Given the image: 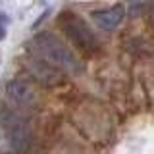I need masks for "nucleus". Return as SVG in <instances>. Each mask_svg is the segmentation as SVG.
Segmentation results:
<instances>
[{
    "label": "nucleus",
    "mask_w": 154,
    "mask_h": 154,
    "mask_svg": "<svg viewBox=\"0 0 154 154\" xmlns=\"http://www.w3.org/2000/svg\"><path fill=\"white\" fill-rule=\"evenodd\" d=\"M33 50L35 54L41 58L45 64L50 67H54L58 71H73L79 69V60L73 52L67 48L60 38L52 37V35H41L33 41Z\"/></svg>",
    "instance_id": "1"
},
{
    "label": "nucleus",
    "mask_w": 154,
    "mask_h": 154,
    "mask_svg": "<svg viewBox=\"0 0 154 154\" xmlns=\"http://www.w3.org/2000/svg\"><path fill=\"white\" fill-rule=\"evenodd\" d=\"M60 23L75 45H79L83 48H94L96 46V38L93 35V31L87 27V23L83 19L75 17L73 14H64V17H62Z\"/></svg>",
    "instance_id": "2"
},
{
    "label": "nucleus",
    "mask_w": 154,
    "mask_h": 154,
    "mask_svg": "<svg viewBox=\"0 0 154 154\" xmlns=\"http://www.w3.org/2000/svg\"><path fill=\"white\" fill-rule=\"evenodd\" d=\"M33 141V127L27 119L17 118L8 125V144L16 154H23L29 150Z\"/></svg>",
    "instance_id": "3"
},
{
    "label": "nucleus",
    "mask_w": 154,
    "mask_h": 154,
    "mask_svg": "<svg viewBox=\"0 0 154 154\" xmlns=\"http://www.w3.org/2000/svg\"><path fill=\"white\" fill-rule=\"evenodd\" d=\"M6 96L16 106H29V104L35 102V98H37L33 85L29 81H23V79H12L6 85Z\"/></svg>",
    "instance_id": "4"
},
{
    "label": "nucleus",
    "mask_w": 154,
    "mask_h": 154,
    "mask_svg": "<svg viewBox=\"0 0 154 154\" xmlns=\"http://www.w3.org/2000/svg\"><path fill=\"white\" fill-rule=\"evenodd\" d=\"M94 19V23L98 25L102 31H112L122 23L123 19V8L122 6H114V8H106V10H96L91 14Z\"/></svg>",
    "instance_id": "5"
},
{
    "label": "nucleus",
    "mask_w": 154,
    "mask_h": 154,
    "mask_svg": "<svg viewBox=\"0 0 154 154\" xmlns=\"http://www.w3.org/2000/svg\"><path fill=\"white\" fill-rule=\"evenodd\" d=\"M27 67L35 73V77H38L41 81H45V83H50V85H54L60 81V77L62 73L58 69H54V67H50L48 64H45L42 60H33V62H29Z\"/></svg>",
    "instance_id": "6"
},
{
    "label": "nucleus",
    "mask_w": 154,
    "mask_h": 154,
    "mask_svg": "<svg viewBox=\"0 0 154 154\" xmlns=\"http://www.w3.org/2000/svg\"><path fill=\"white\" fill-rule=\"evenodd\" d=\"M148 0H127V8L131 16H141V14L146 10Z\"/></svg>",
    "instance_id": "7"
},
{
    "label": "nucleus",
    "mask_w": 154,
    "mask_h": 154,
    "mask_svg": "<svg viewBox=\"0 0 154 154\" xmlns=\"http://www.w3.org/2000/svg\"><path fill=\"white\" fill-rule=\"evenodd\" d=\"M6 23H8L6 16H4V14H0V41L6 37Z\"/></svg>",
    "instance_id": "8"
},
{
    "label": "nucleus",
    "mask_w": 154,
    "mask_h": 154,
    "mask_svg": "<svg viewBox=\"0 0 154 154\" xmlns=\"http://www.w3.org/2000/svg\"><path fill=\"white\" fill-rule=\"evenodd\" d=\"M150 16H152V23H154V0H152V6H150Z\"/></svg>",
    "instance_id": "9"
}]
</instances>
